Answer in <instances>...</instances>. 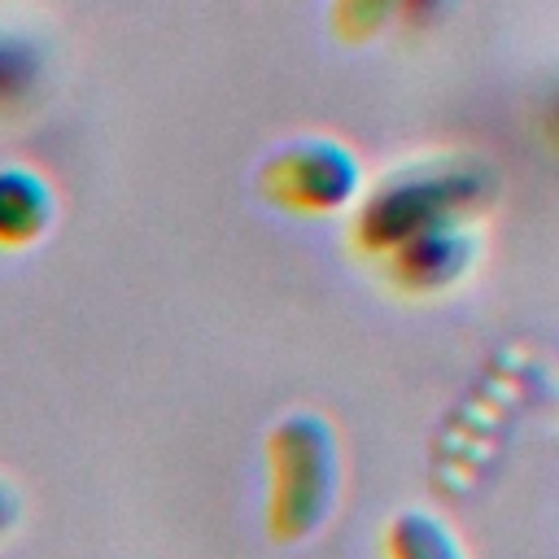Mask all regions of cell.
Listing matches in <instances>:
<instances>
[{
    "label": "cell",
    "instance_id": "cell-1",
    "mask_svg": "<svg viewBox=\"0 0 559 559\" xmlns=\"http://www.w3.org/2000/svg\"><path fill=\"white\" fill-rule=\"evenodd\" d=\"M493 192V170L480 162H428L411 170H393L380 188L367 192L358 210V245L371 253H389L415 231L437 223H463Z\"/></svg>",
    "mask_w": 559,
    "mask_h": 559
},
{
    "label": "cell",
    "instance_id": "cell-2",
    "mask_svg": "<svg viewBox=\"0 0 559 559\" xmlns=\"http://www.w3.org/2000/svg\"><path fill=\"white\" fill-rule=\"evenodd\" d=\"M271 502L266 524L275 542H301L323 528L341 489V450L323 415H284L266 437Z\"/></svg>",
    "mask_w": 559,
    "mask_h": 559
},
{
    "label": "cell",
    "instance_id": "cell-3",
    "mask_svg": "<svg viewBox=\"0 0 559 559\" xmlns=\"http://www.w3.org/2000/svg\"><path fill=\"white\" fill-rule=\"evenodd\" d=\"M362 183V166L358 157L328 135H301L280 144L262 170H258V188L266 201L297 210V214H328L354 201Z\"/></svg>",
    "mask_w": 559,
    "mask_h": 559
},
{
    "label": "cell",
    "instance_id": "cell-4",
    "mask_svg": "<svg viewBox=\"0 0 559 559\" xmlns=\"http://www.w3.org/2000/svg\"><path fill=\"white\" fill-rule=\"evenodd\" d=\"M472 258H476V240H472L467 223H437L384 253L393 284L406 293H441V288L459 284L467 275Z\"/></svg>",
    "mask_w": 559,
    "mask_h": 559
},
{
    "label": "cell",
    "instance_id": "cell-5",
    "mask_svg": "<svg viewBox=\"0 0 559 559\" xmlns=\"http://www.w3.org/2000/svg\"><path fill=\"white\" fill-rule=\"evenodd\" d=\"M52 188L31 166H0V249L39 240L52 223Z\"/></svg>",
    "mask_w": 559,
    "mask_h": 559
},
{
    "label": "cell",
    "instance_id": "cell-6",
    "mask_svg": "<svg viewBox=\"0 0 559 559\" xmlns=\"http://www.w3.org/2000/svg\"><path fill=\"white\" fill-rule=\"evenodd\" d=\"M389 559H467L459 537L428 511H402L384 533Z\"/></svg>",
    "mask_w": 559,
    "mask_h": 559
},
{
    "label": "cell",
    "instance_id": "cell-7",
    "mask_svg": "<svg viewBox=\"0 0 559 559\" xmlns=\"http://www.w3.org/2000/svg\"><path fill=\"white\" fill-rule=\"evenodd\" d=\"M35 79H39V57H35V48H31L26 39L0 31V105L22 100Z\"/></svg>",
    "mask_w": 559,
    "mask_h": 559
},
{
    "label": "cell",
    "instance_id": "cell-8",
    "mask_svg": "<svg viewBox=\"0 0 559 559\" xmlns=\"http://www.w3.org/2000/svg\"><path fill=\"white\" fill-rule=\"evenodd\" d=\"M397 9H406V0H336L332 4V22L345 39H367L376 35Z\"/></svg>",
    "mask_w": 559,
    "mask_h": 559
},
{
    "label": "cell",
    "instance_id": "cell-9",
    "mask_svg": "<svg viewBox=\"0 0 559 559\" xmlns=\"http://www.w3.org/2000/svg\"><path fill=\"white\" fill-rule=\"evenodd\" d=\"M17 515H22V502H17V493L0 480V537H9V533L17 528Z\"/></svg>",
    "mask_w": 559,
    "mask_h": 559
},
{
    "label": "cell",
    "instance_id": "cell-10",
    "mask_svg": "<svg viewBox=\"0 0 559 559\" xmlns=\"http://www.w3.org/2000/svg\"><path fill=\"white\" fill-rule=\"evenodd\" d=\"M550 127H555V131H559V92H555V96H550Z\"/></svg>",
    "mask_w": 559,
    "mask_h": 559
},
{
    "label": "cell",
    "instance_id": "cell-11",
    "mask_svg": "<svg viewBox=\"0 0 559 559\" xmlns=\"http://www.w3.org/2000/svg\"><path fill=\"white\" fill-rule=\"evenodd\" d=\"M428 4H437V0H406V9H411V13H419V9H428Z\"/></svg>",
    "mask_w": 559,
    "mask_h": 559
}]
</instances>
